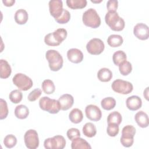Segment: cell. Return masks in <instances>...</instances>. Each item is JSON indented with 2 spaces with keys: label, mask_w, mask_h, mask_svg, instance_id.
<instances>
[{
  "label": "cell",
  "mask_w": 149,
  "mask_h": 149,
  "mask_svg": "<svg viewBox=\"0 0 149 149\" xmlns=\"http://www.w3.org/2000/svg\"><path fill=\"white\" fill-rule=\"evenodd\" d=\"M45 58L52 71H58L62 68L63 60L58 51L54 49H49L45 53Z\"/></svg>",
  "instance_id": "1"
},
{
  "label": "cell",
  "mask_w": 149,
  "mask_h": 149,
  "mask_svg": "<svg viewBox=\"0 0 149 149\" xmlns=\"http://www.w3.org/2000/svg\"><path fill=\"white\" fill-rule=\"evenodd\" d=\"M105 20L109 27L113 31L122 30L125 26L124 20L116 12H108L105 16Z\"/></svg>",
  "instance_id": "2"
},
{
  "label": "cell",
  "mask_w": 149,
  "mask_h": 149,
  "mask_svg": "<svg viewBox=\"0 0 149 149\" xmlns=\"http://www.w3.org/2000/svg\"><path fill=\"white\" fill-rule=\"evenodd\" d=\"M82 21L84 25L93 29L98 27L101 24V18L93 8H90L83 13Z\"/></svg>",
  "instance_id": "3"
},
{
  "label": "cell",
  "mask_w": 149,
  "mask_h": 149,
  "mask_svg": "<svg viewBox=\"0 0 149 149\" xmlns=\"http://www.w3.org/2000/svg\"><path fill=\"white\" fill-rule=\"evenodd\" d=\"M40 108L49 113L55 114L59 112L61 110V106L58 100L51 99L48 97H42L39 101Z\"/></svg>",
  "instance_id": "4"
},
{
  "label": "cell",
  "mask_w": 149,
  "mask_h": 149,
  "mask_svg": "<svg viewBox=\"0 0 149 149\" xmlns=\"http://www.w3.org/2000/svg\"><path fill=\"white\" fill-rule=\"evenodd\" d=\"M12 81L19 90L21 91H27L33 85L32 80L26 74L21 73H16L13 76Z\"/></svg>",
  "instance_id": "5"
},
{
  "label": "cell",
  "mask_w": 149,
  "mask_h": 149,
  "mask_svg": "<svg viewBox=\"0 0 149 149\" xmlns=\"http://www.w3.org/2000/svg\"><path fill=\"white\" fill-rule=\"evenodd\" d=\"M136 133V129L132 125H126L123 127L122 136L120 141L125 147H131L134 142V136Z\"/></svg>",
  "instance_id": "6"
},
{
  "label": "cell",
  "mask_w": 149,
  "mask_h": 149,
  "mask_svg": "<svg viewBox=\"0 0 149 149\" xmlns=\"http://www.w3.org/2000/svg\"><path fill=\"white\" fill-rule=\"evenodd\" d=\"M111 87L115 92L122 94H128L133 89V84L130 82L122 79L114 80L112 83Z\"/></svg>",
  "instance_id": "7"
},
{
  "label": "cell",
  "mask_w": 149,
  "mask_h": 149,
  "mask_svg": "<svg viewBox=\"0 0 149 149\" xmlns=\"http://www.w3.org/2000/svg\"><path fill=\"white\" fill-rule=\"evenodd\" d=\"M24 141L27 148L36 149L39 146L38 135L36 130L34 129L28 130L24 134Z\"/></svg>",
  "instance_id": "8"
},
{
  "label": "cell",
  "mask_w": 149,
  "mask_h": 149,
  "mask_svg": "<svg viewBox=\"0 0 149 149\" xmlns=\"http://www.w3.org/2000/svg\"><path fill=\"white\" fill-rule=\"evenodd\" d=\"M105 48L104 42L100 38H94L91 39L86 45V49L91 55H99L101 54Z\"/></svg>",
  "instance_id": "9"
},
{
  "label": "cell",
  "mask_w": 149,
  "mask_h": 149,
  "mask_svg": "<svg viewBox=\"0 0 149 149\" xmlns=\"http://www.w3.org/2000/svg\"><path fill=\"white\" fill-rule=\"evenodd\" d=\"M85 113L86 117L92 121H98L102 116L101 109L96 105L90 104L86 106L85 108Z\"/></svg>",
  "instance_id": "10"
},
{
  "label": "cell",
  "mask_w": 149,
  "mask_h": 149,
  "mask_svg": "<svg viewBox=\"0 0 149 149\" xmlns=\"http://www.w3.org/2000/svg\"><path fill=\"white\" fill-rule=\"evenodd\" d=\"M134 35L139 40H146L149 37L148 27L144 23H137L133 29Z\"/></svg>",
  "instance_id": "11"
},
{
  "label": "cell",
  "mask_w": 149,
  "mask_h": 149,
  "mask_svg": "<svg viewBox=\"0 0 149 149\" xmlns=\"http://www.w3.org/2000/svg\"><path fill=\"white\" fill-rule=\"evenodd\" d=\"M63 9V2L61 0H51L49 1V12L55 19L62 15Z\"/></svg>",
  "instance_id": "12"
},
{
  "label": "cell",
  "mask_w": 149,
  "mask_h": 149,
  "mask_svg": "<svg viewBox=\"0 0 149 149\" xmlns=\"http://www.w3.org/2000/svg\"><path fill=\"white\" fill-rule=\"evenodd\" d=\"M67 57L71 62L79 63L83 61V54L82 52L77 48H71L67 52Z\"/></svg>",
  "instance_id": "13"
},
{
  "label": "cell",
  "mask_w": 149,
  "mask_h": 149,
  "mask_svg": "<svg viewBox=\"0 0 149 149\" xmlns=\"http://www.w3.org/2000/svg\"><path fill=\"white\" fill-rule=\"evenodd\" d=\"M58 101L61 106V109L66 111L70 109L73 105L74 98L72 95L65 94L59 98Z\"/></svg>",
  "instance_id": "14"
},
{
  "label": "cell",
  "mask_w": 149,
  "mask_h": 149,
  "mask_svg": "<svg viewBox=\"0 0 149 149\" xmlns=\"http://www.w3.org/2000/svg\"><path fill=\"white\" fill-rule=\"evenodd\" d=\"M127 108L130 111H136L140 109L142 105L141 99L137 95H132L128 97L126 101Z\"/></svg>",
  "instance_id": "15"
},
{
  "label": "cell",
  "mask_w": 149,
  "mask_h": 149,
  "mask_svg": "<svg viewBox=\"0 0 149 149\" xmlns=\"http://www.w3.org/2000/svg\"><path fill=\"white\" fill-rule=\"evenodd\" d=\"M134 119L137 124L142 128L148 127L149 120L147 114L143 111H140L137 112L134 116Z\"/></svg>",
  "instance_id": "16"
},
{
  "label": "cell",
  "mask_w": 149,
  "mask_h": 149,
  "mask_svg": "<svg viewBox=\"0 0 149 149\" xmlns=\"http://www.w3.org/2000/svg\"><path fill=\"white\" fill-rule=\"evenodd\" d=\"M0 77L1 79L9 77L12 72V69L9 63L5 59L0 60Z\"/></svg>",
  "instance_id": "17"
},
{
  "label": "cell",
  "mask_w": 149,
  "mask_h": 149,
  "mask_svg": "<svg viewBox=\"0 0 149 149\" xmlns=\"http://www.w3.org/2000/svg\"><path fill=\"white\" fill-rule=\"evenodd\" d=\"M71 148L72 149H91V147L86 140L79 137L72 140Z\"/></svg>",
  "instance_id": "18"
},
{
  "label": "cell",
  "mask_w": 149,
  "mask_h": 149,
  "mask_svg": "<svg viewBox=\"0 0 149 149\" xmlns=\"http://www.w3.org/2000/svg\"><path fill=\"white\" fill-rule=\"evenodd\" d=\"M28 19V13L23 9H18L15 13V20L19 24H24L27 22Z\"/></svg>",
  "instance_id": "19"
},
{
  "label": "cell",
  "mask_w": 149,
  "mask_h": 149,
  "mask_svg": "<svg viewBox=\"0 0 149 149\" xmlns=\"http://www.w3.org/2000/svg\"><path fill=\"white\" fill-rule=\"evenodd\" d=\"M97 77L101 81L108 82L112 78V73L108 68H103L98 70L97 73Z\"/></svg>",
  "instance_id": "20"
},
{
  "label": "cell",
  "mask_w": 149,
  "mask_h": 149,
  "mask_svg": "<svg viewBox=\"0 0 149 149\" xmlns=\"http://www.w3.org/2000/svg\"><path fill=\"white\" fill-rule=\"evenodd\" d=\"M70 120L73 123H79L81 122L83 119L82 111L78 108L73 109L69 114Z\"/></svg>",
  "instance_id": "21"
},
{
  "label": "cell",
  "mask_w": 149,
  "mask_h": 149,
  "mask_svg": "<svg viewBox=\"0 0 149 149\" xmlns=\"http://www.w3.org/2000/svg\"><path fill=\"white\" fill-rule=\"evenodd\" d=\"M29 114L28 107L24 105H19L15 109V115L16 117L20 119H26Z\"/></svg>",
  "instance_id": "22"
},
{
  "label": "cell",
  "mask_w": 149,
  "mask_h": 149,
  "mask_svg": "<svg viewBox=\"0 0 149 149\" xmlns=\"http://www.w3.org/2000/svg\"><path fill=\"white\" fill-rule=\"evenodd\" d=\"M123 42V38L118 34L110 35L107 38V42L109 46L113 48L120 46Z\"/></svg>",
  "instance_id": "23"
},
{
  "label": "cell",
  "mask_w": 149,
  "mask_h": 149,
  "mask_svg": "<svg viewBox=\"0 0 149 149\" xmlns=\"http://www.w3.org/2000/svg\"><path fill=\"white\" fill-rule=\"evenodd\" d=\"M82 130L84 135L90 138L95 136L97 133V129L95 126L91 122L86 123L83 126Z\"/></svg>",
  "instance_id": "24"
},
{
  "label": "cell",
  "mask_w": 149,
  "mask_h": 149,
  "mask_svg": "<svg viewBox=\"0 0 149 149\" xmlns=\"http://www.w3.org/2000/svg\"><path fill=\"white\" fill-rule=\"evenodd\" d=\"M67 6L72 9H82L87 6L86 0H67Z\"/></svg>",
  "instance_id": "25"
},
{
  "label": "cell",
  "mask_w": 149,
  "mask_h": 149,
  "mask_svg": "<svg viewBox=\"0 0 149 149\" xmlns=\"http://www.w3.org/2000/svg\"><path fill=\"white\" fill-rule=\"evenodd\" d=\"M101 105L104 109L109 111L113 109L115 107L116 101L113 97H106L101 100Z\"/></svg>",
  "instance_id": "26"
},
{
  "label": "cell",
  "mask_w": 149,
  "mask_h": 149,
  "mask_svg": "<svg viewBox=\"0 0 149 149\" xmlns=\"http://www.w3.org/2000/svg\"><path fill=\"white\" fill-rule=\"evenodd\" d=\"M53 36L55 40L61 44L62 42L65 40L67 37L68 33L66 29L63 28L58 29L52 33Z\"/></svg>",
  "instance_id": "27"
},
{
  "label": "cell",
  "mask_w": 149,
  "mask_h": 149,
  "mask_svg": "<svg viewBox=\"0 0 149 149\" xmlns=\"http://www.w3.org/2000/svg\"><path fill=\"white\" fill-rule=\"evenodd\" d=\"M126 54L124 51L122 50L116 51L113 53L112 56V60L113 63L116 66H119L122 62H123L125 61H126Z\"/></svg>",
  "instance_id": "28"
},
{
  "label": "cell",
  "mask_w": 149,
  "mask_h": 149,
  "mask_svg": "<svg viewBox=\"0 0 149 149\" xmlns=\"http://www.w3.org/2000/svg\"><path fill=\"white\" fill-rule=\"evenodd\" d=\"M43 91L47 94H52L55 90V86L54 82L49 79H46L43 81L41 84Z\"/></svg>",
  "instance_id": "29"
},
{
  "label": "cell",
  "mask_w": 149,
  "mask_h": 149,
  "mask_svg": "<svg viewBox=\"0 0 149 149\" xmlns=\"http://www.w3.org/2000/svg\"><path fill=\"white\" fill-rule=\"evenodd\" d=\"M122 115L118 111H113L110 113L107 118L108 123H115L119 125L122 122Z\"/></svg>",
  "instance_id": "30"
},
{
  "label": "cell",
  "mask_w": 149,
  "mask_h": 149,
  "mask_svg": "<svg viewBox=\"0 0 149 149\" xmlns=\"http://www.w3.org/2000/svg\"><path fill=\"white\" fill-rule=\"evenodd\" d=\"M119 70L121 74L127 76L130 73L132 70V64L129 61H125L119 65Z\"/></svg>",
  "instance_id": "31"
},
{
  "label": "cell",
  "mask_w": 149,
  "mask_h": 149,
  "mask_svg": "<svg viewBox=\"0 0 149 149\" xmlns=\"http://www.w3.org/2000/svg\"><path fill=\"white\" fill-rule=\"evenodd\" d=\"M9 98L10 101L13 104H18L22 101L23 94L19 90H14L10 93Z\"/></svg>",
  "instance_id": "32"
},
{
  "label": "cell",
  "mask_w": 149,
  "mask_h": 149,
  "mask_svg": "<svg viewBox=\"0 0 149 149\" xmlns=\"http://www.w3.org/2000/svg\"><path fill=\"white\" fill-rule=\"evenodd\" d=\"M17 143V139L13 134L6 135L3 139V144L6 148H11L16 146Z\"/></svg>",
  "instance_id": "33"
},
{
  "label": "cell",
  "mask_w": 149,
  "mask_h": 149,
  "mask_svg": "<svg viewBox=\"0 0 149 149\" xmlns=\"http://www.w3.org/2000/svg\"><path fill=\"white\" fill-rule=\"evenodd\" d=\"M0 119H5L8 115V108L6 101L2 98L0 99Z\"/></svg>",
  "instance_id": "34"
},
{
  "label": "cell",
  "mask_w": 149,
  "mask_h": 149,
  "mask_svg": "<svg viewBox=\"0 0 149 149\" xmlns=\"http://www.w3.org/2000/svg\"><path fill=\"white\" fill-rule=\"evenodd\" d=\"M70 19V14L66 9H63L62 15L57 19H55V21L59 24H65L68 23Z\"/></svg>",
  "instance_id": "35"
},
{
  "label": "cell",
  "mask_w": 149,
  "mask_h": 149,
  "mask_svg": "<svg viewBox=\"0 0 149 149\" xmlns=\"http://www.w3.org/2000/svg\"><path fill=\"white\" fill-rule=\"evenodd\" d=\"M108 127L107 129V132L108 136L110 137L116 136L119 131V125L115 123H108Z\"/></svg>",
  "instance_id": "36"
},
{
  "label": "cell",
  "mask_w": 149,
  "mask_h": 149,
  "mask_svg": "<svg viewBox=\"0 0 149 149\" xmlns=\"http://www.w3.org/2000/svg\"><path fill=\"white\" fill-rule=\"evenodd\" d=\"M41 93H42V91L40 88H35L29 93L27 97V99L29 101L31 102L35 101L40 97V95H41Z\"/></svg>",
  "instance_id": "37"
},
{
  "label": "cell",
  "mask_w": 149,
  "mask_h": 149,
  "mask_svg": "<svg viewBox=\"0 0 149 149\" xmlns=\"http://www.w3.org/2000/svg\"><path fill=\"white\" fill-rule=\"evenodd\" d=\"M66 135L70 140H73L74 139L79 137L80 136V133L78 129L70 128L68 129L66 132Z\"/></svg>",
  "instance_id": "38"
},
{
  "label": "cell",
  "mask_w": 149,
  "mask_h": 149,
  "mask_svg": "<svg viewBox=\"0 0 149 149\" xmlns=\"http://www.w3.org/2000/svg\"><path fill=\"white\" fill-rule=\"evenodd\" d=\"M56 141V149H63L66 146V140L61 135H56L54 136Z\"/></svg>",
  "instance_id": "39"
},
{
  "label": "cell",
  "mask_w": 149,
  "mask_h": 149,
  "mask_svg": "<svg viewBox=\"0 0 149 149\" xmlns=\"http://www.w3.org/2000/svg\"><path fill=\"white\" fill-rule=\"evenodd\" d=\"M45 43L49 46H58L59 44L54 38L52 33L47 34L44 37Z\"/></svg>",
  "instance_id": "40"
},
{
  "label": "cell",
  "mask_w": 149,
  "mask_h": 149,
  "mask_svg": "<svg viewBox=\"0 0 149 149\" xmlns=\"http://www.w3.org/2000/svg\"><path fill=\"white\" fill-rule=\"evenodd\" d=\"M44 147L47 149H56V141L54 137L46 139L44 142Z\"/></svg>",
  "instance_id": "41"
},
{
  "label": "cell",
  "mask_w": 149,
  "mask_h": 149,
  "mask_svg": "<svg viewBox=\"0 0 149 149\" xmlns=\"http://www.w3.org/2000/svg\"><path fill=\"white\" fill-rule=\"evenodd\" d=\"M118 6V1L116 0H109L107 3L108 12H116Z\"/></svg>",
  "instance_id": "42"
},
{
  "label": "cell",
  "mask_w": 149,
  "mask_h": 149,
  "mask_svg": "<svg viewBox=\"0 0 149 149\" xmlns=\"http://www.w3.org/2000/svg\"><path fill=\"white\" fill-rule=\"evenodd\" d=\"M3 3L6 6H12L15 3V0H2Z\"/></svg>",
  "instance_id": "43"
},
{
  "label": "cell",
  "mask_w": 149,
  "mask_h": 149,
  "mask_svg": "<svg viewBox=\"0 0 149 149\" xmlns=\"http://www.w3.org/2000/svg\"><path fill=\"white\" fill-rule=\"evenodd\" d=\"M91 1L92 2H93V3H100V2H101L102 1L100 0V1H92V0H91Z\"/></svg>",
  "instance_id": "44"
}]
</instances>
